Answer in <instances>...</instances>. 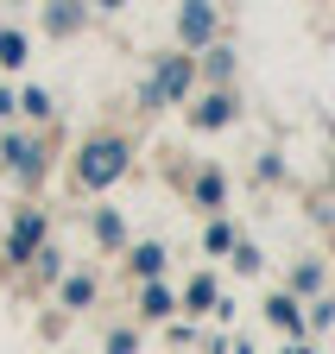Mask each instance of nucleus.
Listing matches in <instances>:
<instances>
[{"label":"nucleus","instance_id":"obj_1","mask_svg":"<svg viewBox=\"0 0 335 354\" xmlns=\"http://www.w3.org/2000/svg\"><path fill=\"white\" fill-rule=\"evenodd\" d=\"M120 158H127V152H120V146H108V140H95L89 152H82V177H89V184H108V177L120 171Z\"/></svg>","mask_w":335,"mask_h":354},{"label":"nucleus","instance_id":"obj_2","mask_svg":"<svg viewBox=\"0 0 335 354\" xmlns=\"http://www.w3.org/2000/svg\"><path fill=\"white\" fill-rule=\"evenodd\" d=\"M0 64H26V38L19 32H0Z\"/></svg>","mask_w":335,"mask_h":354},{"label":"nucleus","instance_id":"obj_3","mask_svg":"<svg viewBox=\"0 0 335 354\" xmlns=\"http://www.w3.org/2000/svg\"><path fill=\"white\" fill-rule=\"evenodd\" d=\"M108 7H120V0H108Z\"/></svg>","mask_w":335,"mask_h":354},{"label":"nucleus","instance_id":"obj_4","mask_svg":"<svg viewBox=\"0 0 335 354\" xmlns=\"http://www.w3.org/2000/svg\"><path fill=\"white\" fill-rule=\"evenodd\" d=\"M0 108H7V102H0Z\"/></svg>","mask_w":335,"mask_h":354}]
</instances>
